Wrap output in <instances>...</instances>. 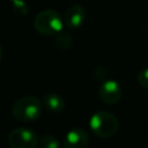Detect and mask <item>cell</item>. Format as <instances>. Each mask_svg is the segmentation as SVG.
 <instances>
[{
    "label": "cell",
    "mask_w": 148,
    "mask_h": 148,
    "mask_svg": "<svg viewBox=\"0 0 148 148\" xmlns=\"http://www.w3.org/2000/svg\"><path fill=\"white\" fill-rule=\"evenodd\" d=\"M43 113L40 101L35 96H24L18 98L13 108L12 114L21 123H32L37 120Z\"/></svg>",
    "instance_id": "1"
},
{
    "label": "cell",
    "mask_w": 148,
    "mask_h": 148,
    "mask_svg": "<svg viewBox=\"0 0 148 148\" xmlns=\"http://www.w3.org/2000/svg\"><path fill=\"white\" fill-rule=\"evenodd\" d=\"M12 7H13V10L21 15V16H24L28 14L29 12V7L27 5V2L24 0H13L12 1Z\"/></svg>",
    "instance_id": "11"
},
{
    "label": "cell",
    "mask_w": 148,
    "mask_h": 148,
    "mask_svg": "<svg viewBox=\"0 0 148 148\" xmlns=\"http://www.w3.org/2000/svg\"><path fill=\"white\" fill-rule=\"evenodd\" d=\"M98 96L105 104H116L121 97V87L114 80H105L98 88Z\"/></svg>",
    "instance_id": "5"
},
{
    "label": "cell",
    "mask_w": 148,
    "mask_h": 148,
    "mask_svg": "<svg viewBox=\"0 0 148 148\" xmlns=\"http://www.w3.org/2000/svg\"><path fill=\"white\" fill-rule=\"evenodd\" d=\"M92 76H94L95 80L101 81V82H104L105 79H106V76H108V72H106V69L103 66H97L92 71Z\"/></svg>",
    "instance_id": "13"
},
{
    "label": "cell",
    "mask_w": 148,
    "mask_h": 148,
    "mask_svg": "<svg viewBox=\"0 0 148 148\" xmlns=\"http://www.w3.org/2000/svg\"><path fill=\"white\" fill-rule=\"evenodd\" d=\"M39 146L42 148H59L60 143H59L57 136L51 135V134H46L39 139Z\"/></svg>",
    "instance_id": "10"
},
{
    "label": "cell",
    "mask_w": 148,
    "mask_h": 148,
    "mask_svg": "<svg viewBox=\"0 0 148 148\" xmlns=\"http://www.w3.org/2000/svg\"><path fill=\"white\" fill-rule=\"evenodd\" d=\"M136 81L140 87L148 89V67H146L139 72L138 76H136Z\"/></svg>",
    "instance_id": "12"
},
{
    "label": "cell",
    "mask_w": 148,
    "mask_h": 148,
    "mask_svg": "<svg viewBox=\"0 0 148 148\" xmlns=\"http://www.w3.org/2000/svg\"><path fill=\"white\" fill-rule=\"evenodd\" d=\"M8 145L12 148H35L39 145L38 135L30 128H14L8 134Z\"/></svg>",
    "instance_id": "4"
},
{
    "label": "cell",
    "mask_w": 148,
    "mask_h": 148,
    "mask_svg": "<svg viewBox=\"0 0 148 148\" xmlns=\"http://www.w3.org/2000/svg\"><path fill=\"white\" fill-rule=\"evenodd\" d=\"M10 1H13V0H10Z\"/></svg>",
    "instance_id": "14"
},
{
    "label": "cell",
    "mask_w": 148,
    "mask_h": 148,
    "mask_svg": "<svg viewBox=\"0 0 148 148\" xmlns=\"http://www.w3.org/2000/svg\"><path fill=\"white\" fill-rule=\"evenodd\" d=\"M43 103L46 110L51 113H60L65 109V102L62 97L56 92H47L43 96Z\"/></svg>",
    "instance_id": "8"
},
{
    "label": "cell",
    "mask_w": 148,
    "mask_h": 148,
    "mask_svg": "<svg viewBox=\"0 0 148 148\" xmlns=\"http://www.w3.org/2000/svg\"><path fill=\"white\" fill-rule=\"evenodd\" d=\"M56 45L60 50H69L73 45V37L68 32H59L56 35Z\"/></svg>",
    "instance_id": "9"
},
{
    "label": "cell",
    "mask_w": 148,
    "mask_h": 148,
    "mask_svg": "<svg viewBox=\"0 0 148 148\" xmlns=\"http://www.w3.org/2000/svg\"><path fill=\"white\" fill-rule=\"evenodd\" d=\"M65 21L60 14L53 9H45L37 14L34 27L43 36H56L62 31Z\"/></svg>",
    "instance_id": "3"
},
{
    "label": "cell",
    "mask_w": 148,
    "mask_h": 148,
    "mask_svg": "<svg viewBox=\"0 0 148 148\" xmlns=\"http://www.w3.org/2000/svg\"><path fill=\"white\" fill-rule=\"evenodd\" d=\"M86 20V10L81 5H72L65 13V25L72 30L79 29Z\"/></svg>",
    "instance_id": "7"
},
{
    "label": "cell",
    "mask_w": 148,
    "mask_h": 148,
    "mask_svg": "<svg viewBox=\"0 0 148 148\" xmlns=\"http://www.w3.org/2000/svg\"><path fill=\"white\" fill-rule=\"evenodd\" d=\"M88 143L89 135L81 127L72 128L66 133L64 138V146L66 148H86Z\"/></svg>",
    "instance_id": "6"
},
{
    "label": "cell",
    "mask_w": 148,
    "mask_h": 148,
    "mask_svg": "<svg viewBox=\"0 0 148 148\" xmlns=\"http://www.w3.org/2000/svg\"><path fill=\"white\" fill-rule=\"evenodd\" d=\"M89 127L96 136L108 139L117 134L119 130V121L111 112L97 111L90 117Z\"/></svg>",
    "instance_id": "2"
}]
</instances>
